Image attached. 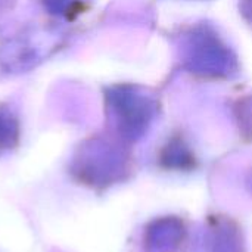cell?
Wrapping results in <instances>:
<instances>
[{"label": "cell", "instance_id": "7a4b0ae2", "mask_svg": "<svg viewBox=\"0 0 252 252\" xmlns=\"http://www.w3.org/2000/svg\"><path fill=\"white\" fill-rule=\"evenodd\" d=\"M109 106L121 128L128 136L142 134L154 120L158 108L157 97L139 86H115L108 92Z\"/></svg>", "mask_w": 252, "mask_h": 252}, {"label": "cell", "instance_id": "3957f363", "mask_svg": "<svg viewBox=\"0 0 252 252\" xmlns=\"http://www.w3.org/2000/svg\"><path fill=\"white\" fill-rule=\"evenodd\" d=\"M239 10L245 21L252 25V0H239Z\"/></svg>", "mask_w": 252, "mask_h": 252}, {"label": "cell", "instance_id": "6da1fadb", "mask_svg": "<svg viewBox=\"0 0 252 252\" xmlns=\"http://www.w3.org/2000/svg\"><path fill=\"white\" fill-rule=\"evenodd\" d=\"M182 66L198 77L230 80L239 74V61L219 31L207 22L193 24L179 37Z\"/></svg>", "mask_w": 252, "mask_h": 252}]
</instances>
